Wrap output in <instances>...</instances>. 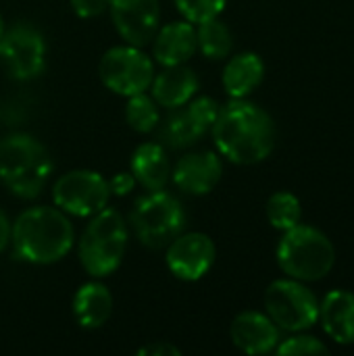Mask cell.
Returning <instances> with one entry per match:
<instances>
[{
	"label": "cell",
	"instance_id": "6da1fadb",
	"mask_svg": "<svg viewBox=\"0 0 354 356\" xmlns=\"http://www.w3.org/2000/svg\"><path fill=\"white\" fill-rule=\"evenodd\" d=\"M211 134L219 154L230 163L244 167L269 159L277 142L273 117L246 98H232L223 104Z\"/></svg>",
	"mask_w": 354,
	"mask_h": 356
},
{
	"label": "cell",
	"instance_id": "7a4b0ae2",
	"mask_svg": "<svg viewBox=\"0 0 354 356\" xmlns=\"http://www.w3.org/2000/svg\"><path fill=\"white\" fill-rule=\"evenodd\" d=\"M75 242L69 215L58 207H29L10 223L15 257L29 265H54L63 261Z\"/></svg>",
	"mask_w": 354,
	"mask_h": 356
},
{
	"label": "cell",
	"instance_id": "3957f363",
	"mask_svg": "<svg viewBox=\"0 0 354 356\" xmlns=\"http://www.w3.org/2000/svg\"><path fill=\"white\" fill-rule=\"evenodd\" d=\"M54 163L46 146L29 134H8L0 140V181L21 200L42 194Z\"/></svg>",
	"mask_w": 354,
	"mask_h": 356
},
{
	"label": "cell",
	"instance_id": "277c9868",
	"mask_svg": "<svg viewBox=\"0 0 354 356\" xmlns=\"http://www.w3.org/2000/svg\"><path fill=\"white\" fill-rule=\"evenodd\" d=\"M275 261L286 277L313 284L332 273L336 265V246L325 232L300 221L284 232L275 248Z\"/></svg>",
	"mask_w": 354,
	"mask_h": 356
},
{
	"label": "cell",
	"instance_id": "5b68a950",
	"mask_svg": "<svg viewBox=\"0 0 354 356\" xmlns=\"http://www.w3.org/2000/svg\"><path fill=\"white\" fill-rule=\"evenodd\" d=\"M127 240L129 229L119 211L106 207L90 217L77 244V257L86 273L94 280L113 275L123 263Z\"/></svg>",
	"mask_w": 354,
	"mask_h": 356
},
{
	"label": "cell",
	"instance_id": "8992f818",
	"mask_svg": "<svg viewBox=\"0 0 354 356\" xmlns=\"http://www.w3.org/2000/svg\"><path fill=\"white\" fill-rule=\"evenodd\" d=\"M129 225L142 246L161 250L184 232L186 211L182 202L165 190L146 192L136 200L129 215Z\"/></svg>",
	"mask_w": 354,
	"mask_h": 356
},
{
	"label": "cell",
	"instance_id": "52a82bcc",
	"mask_svg": "<svg viewBox=\"0 0 354 356\" xmlns=\"http://www.w3.org/2000/svg\"><path fill=\"white\" fill-rule=\"evenodd\" d=\"M265 313L271 321L288 334L309 332L319 323V298L298 280L282 277L265 290Z\"/></svg>",
	"mask_w": 354,
	"mask_h": 356
},
{
	"label": "cell",
	"instance_id": "ba28073f",
	"mask_svg": "<svg viewBox=\"0 0 354 356\" xmlns=\"http://www.w3.org/2000/svg\"><path fill=\"white\" fill-rule=\"evenodd\" d=\"M98 73L106 90L117 96H134L150 90L154 79V63L152 58L138 46L123 44L108 48L98 65Z\"/></svg>",
	"mask_w": 354,
	"mask_h": 356
},
{
	"label": "cell",
	"instance_id": "9c48e42d",
	"mask_svg": "<svg viewBox=\"0 0 354 356\" xmlns=\"http://www.w3.org/2000/svg\"><path fill=\"white\" fill-rule=\"evenodd\" d=\"M111 196L108 179L92 169H75L63 173L52 186L54 207L77 219H90L106 209Z\"/></svg>",
	"mask_w": 354,
	"mask_h": 356
},
{
	"label": "cell",
	"instance_id": "30bf717a",
	"mask_svg": "<svg viewBox=\"0 0 354 356\" xmlns=\"http://www.w3.org/2000/svg\"><path fill=\"white\" fill-rule=\"evenodd\" d=\"M0 67L15 81H29L42 75L46 67V40L42 31L27 21L6 27L0 38Z\"/></svg>",
	"mask_w": 354,
	"mask_h": 356
},
{
	"label": "cell",
	"instance_id": "8fae6325",
	"mask_svg": "<svg viewBox=\"0 0 354 356\" xmlns=\"http://www.w3.org/2000/svg\"><path fill=\"white\" fill-rule=\"evenodd\" d=\"M221 104L211 96H194L190 102L171 108L167 119L159 123V140L165 148L182 150L194 146L207 136L219 115Z\"/></svg>",
	"mask_w": 354,
	"mask_h": 356
},
{
	"label": "cell",
	"instance_id": "7c38bea8",
	"mask_svg": "<svg viewBox=\"0 0 354 356\" xmlns=\"http://www.w3.org/2000/svg\"><path fill=\"white\" fill-rule=\"evenodd\" d=\"M217 246L211 236L202 232H182L169 242L165 265L169 273L182 282L202 280L215 265Z\"/></svg>",
	"mask_w": 354,
	"mask_h": 356
},
{
	"label": "cell",
	"instance_id": "4fadbf2b",
	"mask_svg": "<svg viewBox=\"0 0 354 356\" xmlns=\"http://www.w3.org/2000/svg\"><path fill=\"white\" fill-rule=\"evenodd\" d=\"M111 21L125 44L144 48L161 27L159 0H108Z\"/></svg>",
	"mask_w": 354,
	"mask_h": 356
},
{
	"label": "cell",
	"instance_id": "5bb4252c",
	"mask_svg": "<svg viewBox=\"0 0 354 356\" xmlns=\"http://www.w3.org/2000/svg\"><path fill=\"white\" fill-rule=\"evenodd\" d=\"M221 175L223 163L219 154L211 150L188 152L175 163V167H171L173 184L190 196L211 194L219 186Z\"/></svg>",
	"mask_w": 354,
	"mask_h": 356
},
{
	"label": "cell",
	"instance_id": "9a60e30c",
	"mask_svg": "<svg viewBox=\"0 0 354 356\" xmlns=\"http://www.w3.org/2000/svg\"><path fill=\"white\" fill-rule=\"evenodd\" d=\"M230 338L234 346L244 355H269L277 348L282 340V330L271 321L267 313L244 311L232 321Z\"/></svg>",
	"mask_w": 354,
	"mask_h": 356
},
{
	"label": "cell",
	"instance_id": "2e32d148",
	"mask_svg": "<svg viewBox=\"0 0 354 356\" xmlns=\"http://www.w3.org/2000/svg\"><path fill=\"white\" fill-rule=\"evenodd\" d=\"M152 56L161 67L186 65L196 52V25L190 21H171L156 29L152 38Z\"/></svg>",
	"mask_w": 354,
	"mask_h": 356
},
{
	"label": "cell",
	"instance_id": "e0dca14e",
	"mask_svg": "<svg viewBox=\"0 0 354 356\" xmlns=\"http://www.w3.org/2000/svg\"><path fill=\"white\" fill-rule=\"evenodd\" d=\"M319 323L325 336L340 344H354V292L351 290H332L319 300Z\"/></svg>",
	"mask_w": 354,
	"mask_h": 356
},
{
	"label": "cell",
	"instance_id": "ac0fdd59",
	"mask_svg": "<svg viewBox=\"0 0 354 356\" xmlns=\"http://www.w3.org/2000/svg\"><path fill=\"white\" fill-rule=\"evenodd\" d=\"M198 88L200 79L196 71L186 65L163 67L161 73H154V79L150 83L154 102L169 111L190 102L198 94Z\"/></svg>",
	"mask_w": 354,
	"mask_h": 356
},
{
	"label": "cell",
	"instance_id": "d6986e66",
	"mask_svg": "<svg viewBox=\"0 0 354 356\" xmlns=\"http://www.w3.org/2000/svg\"><path fill=\"white\" fill-rule=\"evenodd\" d=\"M129 171L146 192L165 190L171 179V161L161 142L140 144L129 163Z\"/></svg>",
	"mask_w": 354,
	"mask_h": 356
},
{
	"label": "cell",
	"instance_id": "ffe728a7",
	"mask_svg": "<svg viewBox=\"0 0 354 356\" xmlns=\"http://www.w3.org/2000/svg\"><path fill=\"white\" fill-rule=\"evenodd\" d=\"M265 79V63L257 52L234 54L221 73L223 90L230 98H248Z\"/></svg>",
	"mask_w": 354,
	"mask_h": 356
},
{
	"label": "cell",
	"instance_id": "44dd1931",
	"mask_svg": "<svg viewBox=\"0 0 354 356\" xmlns=\"http://www.w3.org/2000/svg\"><path fill=\"white\" fill-rule=\"evenodd\" d=\"M113 313V296L102 282H86L73 296V317L83 330H100Z\"/></svg>",
	"mask_w": 354,
	"mask_h": 356
},
{
	"label": "cell",
	"instance_id": "7402d4cb",
	"mask_svg": "<svg viewBox=\"0 0 354 356\" xmlns=\"http://www.w3.org/2000/svg\"><path fill=\"white\" fill-rule=\"evenodd\" d=\"M196 42H198V50L209 60H223L234 50L232 29L219 17L196 25Z\"/></svg>",
	"mask_w": 354,
	"mask_h": 356
},
{
	"label": "cell",
	"instance_id": "603a6c76",
	"mask_svg": "<svg viewBox=\"0 0 354 356\" xmlns=\"http://www.w3.org/2000/svg\"><path fill=\"white\" fill-rule=\"evenodd\" d=\"M265 213H267V221L271 223V227L282 234L303 221V204L298 196H294L288 190H280L271 194L265 204Z\"/></svg>",
	"mask_w": 354,
	"mask_h": 356
},
{
	"label": "cell",
	"instance_id": "cb8c5ba5",
	"mask_svg": "<svg viewBox=\"0 0 354 356\" xmlns=\"http://www.w3.org/2000/svg\"><path fill=\"white\" fill-rule=\"evenodd\" d=\"M125 121H127V125L134 131H138V134H150L161 123L159 104L146 92L134 94V96L127 98V104H125Z\"/></svg>",
	"mask_w": 354,
	"mask_h": 356
},
{
	"label": "cell",
	"instance_id": "d4e9b609",
	"mask_svg": "<svg viewBox=\"0 0 354 356\" xmlns=\"http://www.w3.org/2000/svg\"><path fill=\"white\" fill-rule=\"evenodd\" d=\"M275 353L280 356H305V355H328L330 348L315 336L307 332H296L286 340H280Z\"/></svg>",
	"mask_w": 354,
	"mask_h": 356
},
{
	"label": "cell",
	"instance_id": "484cf974",
	"mask_svg": "<svg viewBox=\"0 0 354 356\" xmlns=\"http://www.w3.org/2000/svg\"><path fill=\"white\" fill-rule=\"evenodd\" d=\"M173 2L179 15L194 25L219 17L227 4V0H173Z\"/></svg>",
	"mask_w": 354,
	"mask_h": 356
},
{
	"label": "cell",
	"instance_id": "4316f807",
	"mask_svg": "<svg viewBox=\"0 0 354 356\" xmlns=\"http://www.w3.org/2000/svg\"><path fill=\"white\" fill-rule=\"evenodd\" d=\"M71 10L81 19L100 17L108 8V0H69Z\"/></svg>",
	"mask_w": 354,
	"mask_h": 356
},
{
	"label": "cell",
	"instance_id": "83f0119b",
	"mask_svg": "<svg viewBox=\"0 0 354 356\" xmlns=\"http://www.w3.org/2000/svg\"><path fill=\"white\" fill-rule=\"evenodd\" d=\"M136 177L131 171H121V173H115L111 179H108V188H111V194L113 196H127L134 192L136 188Z\"/></svg>",
	"mask_w": 354,
	"mask_h": 356
},
{
	"label": "cell",
	"instance_id": "f1b7e54d",
	"mask_svg": "<svg viewBox=\"0 0 354 356\" xmlns=\"http://www.w3.org/2000/svg\"><path fill=\"white\" fill-rule=\"evenodd\" d=\"M140 356H179V348H175L173 344L169 342H154V344H148V346H142L138 350Z\"/></svg>",
	"mask_w": 354,
	"mask_h": 356
},
{
	"label": "cell",
	"instance_id": "f546056e",
	"mask_svg": "<svg viewBox=\"0 0 354 356\" xmlns=\"http://www.w3.org/2000/svg\"><path fill=\"white\" fill-rule=\"evenodd\" d=\"M8 244H10V221H8L6 213L0 209V254L6 250Z\"/></svg>",
	"mask_w": 354,
	"mask_h": 356
},
{
	"label": "cell",
	"instance_id": "4dcf8cb0",
	"mask_svg": "<svg viewBox=\"0 0 354 356\" xmlns=\"http://www.w3.org/2000/svg\"><path fill=\"white\" fill-rule=\"evenodd\" d=\"M4 29H6V25H4V19H2V15H0V38H2Z\"/></svg>",
	"mask_w": 354,
	"mask_h": 356
}]
</instances>
